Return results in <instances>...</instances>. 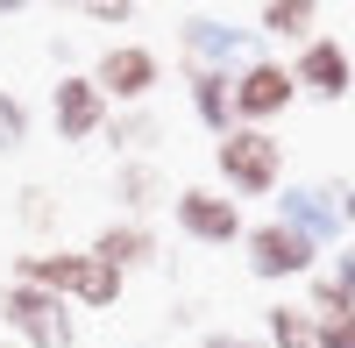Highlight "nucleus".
<instances>
[{
  "instance_id": "nucleus-3",
  "label": "nucleus",
  "mask_w": 355,
  "mask_h": 348,
  "mask_svg": "<svg viewBox=\"0 0 355 348\" xmlns=\"http://www.w3.org/2000/svg\"><path fill=\"white\" fill-rule=\"evenodd\" d=\"M0 334L15 348H78V313L43 284H0Z\"/></svg>"
},
{
  "instance_id": "nucleus-15",
  "label": "nucleus",
  "mask_w": 355,
  "mask_h": 348,
  "mask_svg": "<svg viewBox=\"0 0 355 348\" xmlns=\"http://www.w3.org/2000/svg\"><path fill=\"white\" fill-rule=\"evenodd\" d=\"M100 142H107L114 157H157V142H164V114H157V107H114L107 128H100Z\"/></svg>"
},
{
  "instance_id": "nucleus-16",
  "label": "nucleus",
  "mask_w": 355,
  "mask_h": 348,
  "mask_svg": "<svg viewBox=\"0 0 355 348\" xmlns=\"http://www.w3.org/2000/svg\"><path fill=\"white\" fill-rule=\"evenodd\" d=\"M256 36H277V43H313L320 36V8L313 0H263L256 8Z\"/></svg>"
},
{
  "instance_id": "nucleus-4",
  "label": "nucleus",
  "mask_w": 355,
  "mask_h": 348,
  "mask_svg": "<svg viewBox=\"0 0 355 348\" xmlns=\"http://www.w3.org/2000/svg\"><path fill=\"white\" fill-rule=\"evenodd\" d=\"M178 50H185V64L199 71H242L263 57V36L256 21H227V15H178Z\"/></svg>"
},
{
  "instance_id": "nucleus-14",
  "label": "nucleus",
  "mask_w": 355,
  "mask_h": 348,
  "mask_svg": "<svg viewBox=\"0 0 355 348\" xmlns=\"http://www.w3.org/2000/svg\"><path fill=\"white\" fill-rule=\"evenodd\" d=\"M185 93H192V121L206 128V135H234V71H199V64H185Z\"/></svg>"
},
{
  "instance_id": "nucleus-2",
  "label": "nucleus",
  "mask_w": 355,
  "mask_h": 348,
  "mask_svg": "<svg viewBox=\"0 0 355 348\" xmlns=\"http://www.w3.org/2000/svg\"><path fill=\"white\" fill-rule=\"evenodd\" d=\"M214 164H220V192L242 207V199H277L284 192V142L270 128H234L214 142Z\"/></svg>"
},
{
  "instance_id": "nucleus-25",
  "label": "nucleus",
  "mask_w": 355,
  "mask_h": 348,
  "mask_svg": "<svg viewBox=\"0 0 355 348\" xmlns=\"http://www.w3.org/2000/svg\"><path fill=\"white\" fill-rule=\"evenodd\" d=\"M0 348H15V341H8V334H0Z\"/></svg>"
},
{
  "instance_id": "nucleus-22",
  "label": "nucleus",
  "mask_w": 355,
  "mask_h": 348,
  "mask_svg": "<svg viewBox=\"0 0 355 348\" xmlns=\"http://www.w3.org/2000/svg\"><path fill=\"white\" fill-rule=\"evenodd\" d=\"M85 21H107V28H121V21H135V8H128V0H85Z\"/></svg>"
},
{
  "instance_id": "nucleus-24",
  "label": "nucleus",
  "mask_w": 355,
  "mask_h": 348,
  "mask_svg": "<svg viewBox=\"0 0 355 348\" xmlns=\"http://www.w3.org/2000/svg\"><path fill=\"white\" fill-rule=\"evenodd\" d=\"M341 220H348V227H355V178H348V185H341Z\"/></svg>"
},
{
  "instance_id": "nucleus-19",
  "label": "nucleus",
  "mask_w": 355,
  "mask_h": 348,
  "mask_svg": "<svg viewBox=\"0 0 355 348\" xmlns=\"http://www.w3.org/2000/svg\"><path fill=\"white\" fill-rule=\"evenodd\" d=\"M50 220H57V199H50L43 185H28V192H21V227H50Z\"/></svg>"
},
{
  "instance_id": "nucleus-17",
  "label": "nucleus",
  "mask_w": 355,
  "mask_h": 348,
  "mask_svg": "<svg viewBox=\"0 0 355 348\" xmlns=\"http://www.w3.org/2000/svg\"><path fill=\"white\" fill-rule=\"evenodd\" d=\"M270 348H320V327H313V313L306 306H291V299H277L270 313H263V327H256Z\"/></svg>"
},
{
  "instance_id": "nucleus-20",
  "label": "nucleus",
  "mask_w": 355,
  "mask_h": 348,
  "mask_svg": "<svg viewBox=\"0 0 355 348\" xmlns=\"http://www.w3.org/2000/svg\"><path fill=\"white\" fill-rule=\"evenodd\" d=\"M199 348H270V341H263V334H242V327H206Z\"/></svg>"
},
{
  "instance_id": "nucleus-8",
  "label": "nucleus",
  "mask_w": 355,
  "mask_h": 348,
  "mask_svg": "<svg viewBox=\"0 0 355 348\" xmlns=\"http://www.w3.org/2000/svg\"><path fill=\"white\" fill-rule=\"evenodd\" d=\"M171 220H178V235H185V242H206V249L242 242V207H234L220 185H185V192H171Z\"/></svg>"
},
{
  "instance_id": "nucleus-23",
  "label": "nucleus",
  "mask_w": 355,
  "mask_h": 348,
  "mask_svg": "<svg viewBox=\"0 0 355 348\" xmlns=\"http://www.w3.org/2000/svg\"><path fill=\"white\" fill-rule=\"evenodd\" d=\"M327 277H334V284H341V292L355 299V249H348V242L334 249V263H327Z\"/></svg>"
},
{
  "instance_id": "nucleus-1",
  "label": "nucleus",
  "mask_w": 355,
  "mask_h": 348,
  "mask_svg": "<svg viewBox=\"0 0 355 348\" xmlns=\"http://www.w3.org/2000/svg\"><path fill=\"white\" fill-rule=\"evenodd\" d=\"M15 284H43V292H57L71 313H107V306H121L128 292V277L121 270H107L93 249H28L15 256Z\"/></svg>"
},
{
  "instance_id": "nucleus-5",
  "label": "nucleus",
  "mask_w": 355,
  "mask_h": 348,
  "mask_svg": "<svg viewBox=\"0 0 355 348\" xmlns=\"http://www.w3.org/2000/svg\"><path fill=\"white\" fill-rule=\"evenodd\" d=\"M277 220L291 227V235H306L320 256H334L341 249V235H348V220H341V185L334 178H306V185H284L277 192Z\"/></svg>"
},
{
  "instance_id": "nucleus-10",
  "label": "nucleus",
  "mask_w": 355,
  "mask_h": 348,
  "mask_svg": "<svg viewBox=\"0 0 355 348\" xmlns=\"http://www.w3.org/2000/svg\"><path fill=\"white\" fill-rule=\"evenodd\" d=\"M291 78H299V100H320V107H334L355 93V57L341 36H313L299 57H291Z\"/></svg>"
},
{
  "instance_id": "nucleus-18",
  "label": "nucleus",
  "mask_w": 355,
  "mask_h": 348,
  "mask_svg": "<svg viewBox=\"0 0 355 348\" xmlns=\"http://www.w3.org/2000/svg\"><path fill=\"white\" fill-rule=\"evenodd\" d=\"M28 128H36V114H28V100L0 85V157H15L21 142H28Z\"/></svg>"
},
{
  "instance_id": "nucleus-13",
  "label": "nucleus",
  "mask_w": 355,
  "mask_h": 348,
  "mask_svg": "<svg viewBox=\"0 0 355 348\" xmlns=\"http://www.w3.org/2000/svg\"><path fill=\"white\" fill-rule=\"evenodd\" d=\"M107 192H114V207H121V220H150L157 207H171V185H164L157 157H121Z\"/></svg>"
},
{
  "instance_id": "nucleus-12",
  "label": "nucleus",
  "mask_w": 355,
  "mask_h": 348,
  "mask_svg": "<svg viewBox=\"0 0 355 348\" xmlns=\"http://www.w3.org/2000/svg\"><path fill=\"white\" fill-rule=\"evenodd\" d=\"M85 249H93V256H100L107 270H121V277H128V270H150L157 256H164V242H157V227H150V220H121V214H114V220H107L100 235L85 242Z\"/></svg>"
},
{
  "instance_id": "nucleus-11",
  "label": "nucleus",
  "mask_w": 355,
  "mask_h": 348,
  "mask_svg": "<svg viewBox=\"0 0 355 348\" xmlns=\"http://www.w3.org/2000/svg\"><path fill=\"white\" fill-rule=\"evenodd\" d=\"M107 93L93 85V71H64L50 85V121H57V142H100L107 128Z\"/></svg>"
},
{
  "instance_id": "nucleus-9",
  "label": "nucleus",
  "mask_w": 355,
  "mask_h": 348,
  "mask_svg": "<svg viewBox=\"0 0 355 348\" xmlns=\"http://www.w3.org/2000/svg\"><path fill=\"white\" fill-rule=\"evenodd\" d=\"M242 249H249V270H256L263 284L313 277V263H320V249H313L306 235H291L284 220H256V227H242Z\"/></svg>"
},
{
  "instance_id": "nucleus-6",
  "label": "nucleus",
  "mask_w": 355,
  "mask_h": 348,
  "mask_svg": "<svg viewBox=\"0 0 355 348\" xmlns=\"http://www.w3.org/2000/svg\"><path fill=\"white\" fill-rule=\"evenodd\" d=\"M93 85L107 93V107H150V93L164 85V57L150 43H107L93 57Z\"/></svg>"
},
{
  "instance_id": "nucleus-21",
  "label": "nucleus",
  "mask_w": 355,
  "mask_h": 348,
  "mask_svg": "<svg viewBox=\"0 0 355 348\" xmlns=\"http://www.w3.org/2000/svg\"><path fill=\"white\" fill-rule=\"evenodd\" d=\"M320 327V348H355V313H341V320H313Z\"/></svg>"
},
{
  "instance_id": "nucleus-7",
  "label": "nucleus",
  "mask_w": 355,
  "mask_h": 348,
  "mask_svg": "<svg viewBox=\"0 0 355 348\" xmlns=\"http://www.w3.org/2000/svg\"><path fill=\"white\" fill-rule=\"evenodd\" d=\"M284 107H299V78L284 57H256L234 71V128H270Z\"/></svg>"
}]
</instances>
